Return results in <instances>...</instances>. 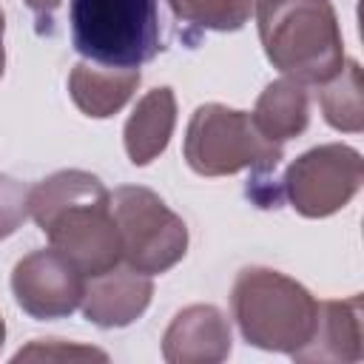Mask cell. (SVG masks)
Listing matches in <instances>:
<instances>
[{"mask_svg": "<svg viewBox=\"0 0 364 364\" xmlns=\"http://www.w3.org/2000/svg\"><path fill=\"white\" fill-rule=\"evenodd\" d=\"M3 341H6V324H3V316H0V350H3Z\"/></svg>", "mask_w": 364, "mask_h": 364, "instance_id": "cell-21", "label": "cell"}, {"mask_svg": "<svg viewBox=\"0 0 364 364\" xmlns=\"http://www.w3.org/2000/svg\"><path fill=\"white\" fill-rule=\"evenodd\" d=\"M71 46L102 68L139 71L162 51L159 0H71Z\"/></svg>", "mask_w": 364, "mask_h": 364, "instance_id": "cell-4", "label": "cell"}, {"mask_svg": "<svg viewBox=\"0 0 364 364\" xmlns=\"http://www.w3.org/2000/svg\"><path fill=\"white\" fill-rule=\"evenodd\" d=\"M361 65L344 60V65L318 85V105L330 128L344 134H358L364 128V102H361Z\"/></svg>", "mask_w": 364, "mask_h": 364, "instance_id": "cell-15", "label": "cell"}, {"mask_svg": "<svg viewBox=\"0 0 364 364\" xmlns=\"http://www.w3.org/2000/svg\"><path fill=\"white\" fill-rule=\"evenodd\" d=\"M185 162L199 176H230L239 171L267 173L282 159V145L253 125L247 111L205 102L191 114L185 131Z\"/></svg>", "mask_w": 364, "mask_h": 364, "instance_id": "cell-5", "label": "cell"}, {"mask_svg": "<svg viewBox=\"0 0 364 364\" xmlns=\"http://www.w3.org/2000/svg\"><path fill=\"white\" fill-rule=\"evenodd\" d=\"M3 37H6V14L0 9V77L6 71V43H3Z\"/></svg>", "mask_w": 364, "mask_h": 364, "instance_id": "cell-20", "label": "cell"}, {"mask_svg": "<svg viewBox=\"0 0 364 364\" xmlns=\"http://www.w3.org/2000/svg\"><path fill=\"white\" fill-rule=\"evenodd\" d=\"M154 282L148 273H139L134 267H111L105 273L88 276L85 290L80 299V310L85 321L97 327H128L134 324L151 304Z\"/></svg>", "mask_w": 364, "mask_h": 364, "instance_id": "cell-9", "label": "cell"}, {"mask_svg": "<svg viewBox=\"0 0 364 364\" xmlns=\"http://www.w3.org/2000/svg\"><path fill=\"white\" fill-rule=\"evenodd\" d=\"M111 216L128 267L156 276L182 262L188 250V225L151 188L119 185L111 193Z\"/></svg>", "mask_w": 364, "mask_h": 364, "instance_id": "cell-6", "label": "cell"}, {"mask_svg": "<svg viewBox=\"0 0 364 364\" xmlns=\"http://www.w3.org/2000/svg\"><path fill=\"white\" fill-rule=\"evenodd\" d=\"M28 216L48 236L51 247L68 256L85 279L122 262L111 191L88 171L65 168L28 188Z\"/></svg>", "mask_w": 364, "mask_h": 364, "instance_id": "cell-1", "label": "cell"}, {"mask_svg": "<svg viewBox=\"0 0 364 364\" xmlns=\"http://www.w3.org/2000/svg\"><path fill=\"white\" fill-rule=\"evenodd\" d=\"M230 310L247 344L293 355L313 336L318 301L304 284L273 267H245L233 282Z\"/></svg>", "mask_w": 364, "mask_h": 364, "instance_id": "cell-3", "label": "cell"}, {"mask_svg": "<svg viewBox=\"0 0 364 364\" xmlns=\"http://www.w3.org/2000/svg\"><path fill=\"white\" fill-rule=\"evenodd\" d=\"M28 219V188L9 173H0V242Z\"/></svg>", "mask_w": 364, "mask_h": 364, "instance_id": "cell-18", "label": "cell"}, {"mask_svg": "<svg viewBox=\"0 0 364 364\" xmlns=\"http://www.w3.org/2000/svg\"><path fill=\"white\" fill-rule=\"evenodd\" d=\"M85 290L82 270L54 247L23 256L11 270V293L23 313L37 321L65 318L80 307Z\"/></svg>", "mask_w": 364, "mask_h": 364, "instance_id": "cell-8", "label": "cell"}, {"mask_svg": "<svg viewBox=\"0 0 364 364\" xmlns=\"http://www.w3.org/2000/svg\"><path fill=\"white\" fill-rule=\"evenodd\" d=\"M139 88V71L102 68L94 63H77L68 74V94L74 105L94 119H108L128 105Z\"/></svg>", "mask_w": 364, "mask_h": 364, "instance_id": "cell-13", "label": "cell"}, {"mask_svg": "<svg viewBox=\"0 0 364 364\" xmlns=\"http://www.w3.org/2000/svg\"><path fill=\"white\" fill-rule=\"evenodd\" d=\"M176 125V97L168 85L142 94L125 119L122 142L134 165H151L171 142Z\"/></svg>", "mask_w": 364, "mask_h": 364, "instance_id": "cell-12", "label": "cell"}, {"mask_svg": "<svg viewBox=\"0 0 364 364\" xmlns=\"http://www.w3.org/2000/svg\"><path fill=\"white\" fill-rule=\"evenodd\" d=\"M176 20L205 28V31H239L253 9L256 0H168Z\"/></svg>", "mask_w": 364, "mask_h": 364, "instance_id": "cell-16", "label": "cell"}, {"mask_svg": "<svg viewBox=\"0 0 364 364\" xmlns=\"http://www.w3.org/2000/svg\"><path fill=\"white\" fill-rule=\"evenodd\" d=\"M361 296L318 301L310 341L290 358L301 364H350L361 361Z\"/></svg>", "mask_w": 364, "mask_h": 364, "instance_id": "cell-11", "label": "cell"}, {"mask_svg": "<svg viewBox=\"0 0 364 364\" xmlns=\"http://www.w3.org/2000/svg\"><path fill=\"white\" fill-rule=\"evenodd\" d=\"M264 57L301 85H321L344 65V40L330 0H256Z\"/></svg>", "mask_w": 364, "mask_h": 364, "instance_id": "cell-2", "label": "cell"}, {"mask_svg": "<svg viewBox=\"0 0 364 364\" xmlns=\"http://www.w3.org/2000/svg\"><path fill=\"white\" fill-rule=\"evenodd\" d=\"M253 125L259 128V134L270 142H287L296 139L299 134H304L307 122H310V94L307 85L282 77L276 82H270L253 108Z\"/></svg>", "mask_w": 364, "mask_h": 364, "instance_id": "cell-14", "label": "cell"}, {"mask_svg": "<svg viewBox=\"0 0 364 364\" xmlns=\"http://www.w3.org/2000/svg\"><path fill=\"white\" fill-rule=\"evenodd\" d=\"M108 361V353L85 344H71L63 338H37L14 353V361Z\"/></svg>", "mask_w": 364, "mask_h": 364, "instance_id": "cell-17", "label": "cell"}, {"mask_svg": "<svg viewBox=\"0 0 364 364\" xmlns=\"http://www.w3.org/2000/svg\"><path fill=\"white\" fill-rule=\"evenodd\" d=\"M364 182V159L355 148L327 142L296 156L282 179L290 208L307 219H324L350 205Z\"/></svg>", "mask_w": 364, "mask_h": 364, "instance_id": "cell-7", "label": "cell"}, {"mask_svg": "<svg viewBox=\"0 0 364 364\" xmlns=\"http://www.w3.org/2000/svg\"><path fill=\"white\" fill-rule=\"evenodd\" d=\"M230 324L219 307L188 304L162 336V358L168 364H219L230 355Z\"/></svg>", "mask_w": 364, "mask_h": 364, "instance_id": "cell-10", "label": "cell"}, {"mask_svg": "<svg viewBox=\"0 0 364 364\" xmlns=\"http://www.w3.org/2000/svg\"><path fill=\"white\" fill-rule=\"evenodd\" d=\"M31 11H34V17L40 20V23H51V17H54V11L63 6V0H23Z\"/></svg>", "mask_w": 364, "mask_h": 364, "instance_id": "cell-19", "label": "cell"}]
</instances>
